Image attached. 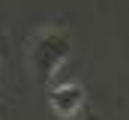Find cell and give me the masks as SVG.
Here are the masks:
<instances>
[{
    "mask_svg": "<svg viewBox=\"0 0 129 120\" xmlns=\"http://www.w3.org/2000/svg\"><path fill=\"white\" fill-rule=\"evenodd\" d=\"M69 51H72V39L60 27H42L30 39V69L39 78V84H51L54 72L63 66Z\"/></svg>",
    "mask_w": 129,
    "mask_h": 120,
    "instance_id": "obj_1",
    "label": "cell"
},
{
    "mask_svg": "<svg viewBox=\"0 0 129 120\" xmlns=\"http://www.w3.org/2000/svg\"><path fill=\"white\" fill-rule=\"evenodd\" d=\"M48 102H51L54 114L72 117V114L87 102V93H84L81 84H60V87H51V90H48Z\"/></svg>",
    "mask_w": 129,
    "mask_h": 120,
    "instance_id": "obj_2",
    "label": "cell"
},
{
    "mask_svg": "<svg viewBox=\"0 0 129 120\" xmlns=\"http://www.w3.org/2000/svg\"><path fill=\"white\" fill-rule=\"evenodd\" d=\"M87 120H96V117H87Z\"/></svg>",
    "mask_w": 129,
    "mask_h": 120,
    "instance_id": "obj_3",
    "label": "cell"
}]
</instances>
